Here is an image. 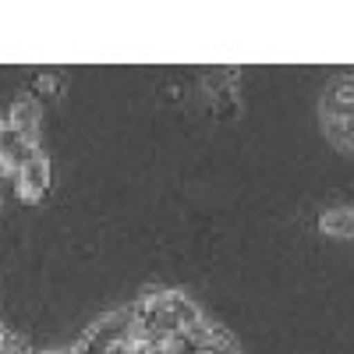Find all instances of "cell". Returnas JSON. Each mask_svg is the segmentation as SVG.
Returning <instances> with one entry per match:
<instances>
[{"label":"cell","mask_w":354,"mask_h":354,"mask_svg":"<svg viewBox=\"0 0 354 354\" xmlns=\"http://www.w3.org/2000/svg\"><path fill=\"white\" fill-rule=\"evenodd\" d=\"M322 230L326 234H337V238H354V205H337L322 216Z\"/></svg>","instance_id":"1"}]
</instances>
